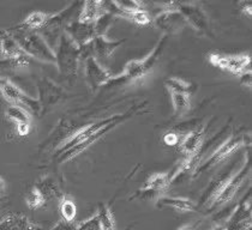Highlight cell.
I'll use <instances>...</instances> for the list:
<instances>
[{
	"label": "cell",
	"mask_w": 252,
	"mask_h": 230,
	"mask_svg": "<svg viewBox=\"0 0 252 230\" xmlns=\"http://www.w3.org/2000/svg\"><path fill=\"white\" fill-rule=\"evenodd\" d=\"M142 108H143V105L136 106L133 108L128 109L125 113L113 115V116L106 117L103 120H98L96 122H93V124L76 131L57 150L56 156L58 157V162L64 163L66 161H70L71 158L78 156L79 153L87 150L90 145L96 143L98 139L102 138L106 133L113 130L114 127H117L118 125L123 124L126 120L138 114Z\"/></svg>",
	"instance_id": "obj_1"
},
{
	"label": "cell",
	"mask_w": 252,
	"mask_h": 230,
	"mask_svg": "<svg viewBox=\"0 0 252 230\" xmlns=\"http://www.w3.org/2000/svg\"><path fill=\"white\" fill-rule=\"evenodd\" d=\"M167 40H168V36H167V35H163V36L158 40V42L156 43V46L152 51V53L148 54V56L146 58H143V59L130 60V61L125 65L123 75L119 77H113L105 86H118L125 83L138 82L141 81L142 78H144V77L153 70V67L155 66L156 62H158V58L161 57L163 49H165Z\"/></svg>",
	"instance_id": "obj_2"
},
{
	"label": "cell",
	"mask_w": 252,
	"mask_h": 230,
	"mask_svg": "<svg viewBox=\"0 0 252 230\" xmlns=\"http://www.w3.org/2000/svg\"><path fill=\"white\" fill-rule=\"evenodd\" d=\"M6 30L10 32L11 36L15 38V41L24 54L41 60V61L56 64L54 52L48 47V45L41 37L39 32L24 28L21 24Z\"/></svg>",
	"instance_id": "obj_3"
},
{
	"label": "cell",
	"mask_w": 252,
	"mask_h": 230,
	"mask_svg": "<svg viewBox=\"0 0 252 230\" xmlns=\"http://www.w3.org/2000/svg\"><path fill=\"white\" fill-rule=\"evenodd\" d=\"M82 5H83L82 1H75L68 5L66 9L60 11L56 15H49L47 22L43 24L42 28L37 30V32L45 40V42L47 43L48 47L52 51L56 49L59 42V38L65 32L66 27L75 21L76 16L78 17Z\"/></svg>",
	"instance_id": "obj_4"
},
{
	"label": "cell",
	"mask_w": 252,
	"mask_h": 230,
	"mask_svg": "<svg viewBox=\"0 0 252 230\" xmlns=\"http://www.w3.org/2000/svg\"><path fill=\"white\" fill-rule=\"evenodd\" d=\"M53 52L56 56V65L60 75L71 81L72 79L75 81L77 77L79 60H81V48L64 32L60 36L58 45Z\"/></svg>",
	"instance_id": "obj_5"
},
{
	"label": "cell",
	"mask_w": 252,
	"mask_h": 230,
	"mask_svg": "<svg viewBox=\"0 0 252 230\" xmlns=\"http://www.w3.org/2000/svg\"><path fill=\"white\" fill-rule=\"evenodd\" d=\"M246 155L248 156H245V158H244L242 168L234 172V175H233L231 180L227 182V185L224 186L223 190L219 193V196L214 199L212 204L207 207V212H213V211L218 210L219 207L224 206V205H227L228 202H231L233 199H234L235 194L239 192L243 183L246 181V177H248L251 172L250 147H249V151Z\"/></svg>",
	"instance_id": "obj_6"
},
{
	"label": "cell",
	"mask_w": 252,
	"mask_h": 230,
	"mask_svg": "<svg viewBox=\"0 0 252 230\" xmlns=\"http://www.w3.org/2000/svg\"><path fill=\"white\" fill-rule=\"evenodd\" d=\"M246 144L250 146V136H246V134H232L228 139H226V141H224L223 143L210 155L209 158H207L205 161H202V163L199 164L198 168L194 171L193 177H197L198 175L203 174V172L214 168L215 166H218L219 163H221L223 160H226L231 153L237 151L239 147H242Z\"/></svg>",
	"instance_id": "obj_7"
},
{
	"label": "cell",
	"mask_w": 252,
	"mask_h": 230,
	"mask_svg": "<svg viewBox=\"0 0 252 230\" xmlns=\"http://www.w3.org/2000/svg\"><path fill=\"white\" fill-rule=\"evenodd\" d=\"M0 91H1L5 100L9 101L11 105L18 106L21 108L26 109L30 115L32 114L36 115V116L41 115L39 101L24 94L20 87L13 84L9 78H6L0 84Z\"/></svg>",
	"instance_id": "obj_8"
},
{
	"label": "cell",
	"mask_w": 252,
	"mask_h": 230,
	"mask_svg": "<svg viewBox=\"0 0 252 230\" xmlns=\"http://www.w3.org/2000/svg\"><path fill=\"white\" fill-rule=\"evenodd\" d=\"M210 64L220 70L231 72L235 76H240L246 71L251 70L250 54H238V56H223L219 53H210L208 57Z\"/></svg>",
	"instance_id": "obj_9"
},
{
	"label": "cell",
	"mask_w": 252,
	"mask_h": 230,
	"mask_svg": "<svg viewBox=\"0 0 252 230\" xmlns=\"http://www.w3.org/2000/svg\"><path fill=\"white\" fill-rule=\"evenodd\" d=\"M177 11L184 16L188 24L199 34H210L209 17L201 4L197 2H177Z\"/></svg>",
	"instance_id": "obj_10"
},
{
	"label": "cell",
	"mask_w": 252,
	"mask_h": 230,
	"mask_svg": "<svg viewBox=\"0 0 252 230\" xmlns=\"http://www.w3.org/2000/svg\"><path fill=\"white\" fill-rule=\"evenodd\" d=\"M37 90H39V105L41 108V115L47 113L48 109L54 107L65 97V91L62 86H57L48 77H42L37 82Z\"/></svg>",
	"instance_id": "obj_11"
},
{
	"label": "cell",
	"mask_w": 252,
	"mask_h": 230,
	"mask_svg": "<svg viewBox=\"0 0 252 230\" xmlns=\"http://www.w3.org/2000/svg\"><path fill=\"white\" fill-rule=\"evenodd\" d=\"M223 230H251V190L226 221Z\"/></svg>",
	"instance_id": "obj_12"
},
{
	"label": "cell",
	"mask_w": 252,
	"mask_h": 230,
	"mask_svg": "<svg viewBox=\"0 0 252 230\" xmlns=\"http://www.w3.org/2000/svg\"><path fill=\"white\" fill-rule=\"evenodd\" d=\"M235 164H238L237 162H233L228 166L223 167L215 176L213 177L212 181H210L208 187L205 188L204 193L202 194L201 201H199V205L197 207H199L201 205H207V207L212 204V201L216 197L219 196L221 191L223 190L224 186L227 185V182L231 180V177L234 175L235 172Z\"/></svg>",
	"instance_id": "obj_13"
},
{
	"label": "cell",
	"mask_w": 252,
	"mask_h": 230,
	"mask_svg": "<svg viewBox=\"0 0 252 230\" xmlns=\"http://www.w3.org/2000/svg\"><path fill=\"white\" fill-rule=\"evenodd\" d=\"M84 76L88 86L93 90L106 86L113 78L112 73L106 70L94 57H88L87 59H84Z\"/></svg>",
	"instance_id": "obj_14"
},
{
	"label": "cell",
	"mask_w": 252,
	"mask_h": 230,
	"mask_svg": "<svg viewBox=\"0 0 252 230\" xmlns=\"http://www.w3.org/2000/svg\"><path fill=\"white\" fill-rule=\"evenodd\" d=\"M153 22L158 29L166 32L167 36L180 32L188 26V22H186L184 16L177 10L163 11V12L158 13Z\"/></svg>",
	"instance_id": "obj_15"
},
{
	"label": "cell",
	"mask_w": 252,
	"mask_h": 230,
	"mask_svg": "<svg viewBox=\"0 0 252 230\" xmlns=\"http://www.w3.org/2000/svg\"><path fill=\"white\" fill-rule=\"evenodd\" d=\"M65 34H67L79 48L92 42L93 38L96 36L93 23H84L78 21V18L68 24L65 29Z\"/></svg>",
	"instance_id": "obj_16"
},
{
	"label": "cell",
	"mask_w": 252,
	"mask_h": 230,
	"mask_svg": "<svg viewBox=\"0 0 252 230\" xmlns=\"http://www.w3.org/2000/svg\"><path fill=\"white\" fill-rule=\"evenodd\" d=\"M124 42L125 40H109L106 36H95L88 45H89L92 57H94L95 59L107 60Z\"/></svg>",
	"instance_id": "obj_17"
},
{
	"label": "cell",
	"mask_w": 252,
	"mask_h": 230,
	"mask_svg": "<svg viewBox=\"0 0 252 230\" xmlns=\"http://www.w3.org/2000/svg\"><path fill=\"white\" fill-rule=\"evenodd\" d=\"M205 142L204 128H193L186 133L182 142L179 143V151L184 153L186 157L192 156L201 150L202 145Z\"/></svg>",
	"instance_id": "obj_18"
},
{
	"label": "cell",
	"mask_w": 252,
	"mask_h": 230,
	"mask_svg": "<svg viewBox=\"0 0 252 230\" xmlns=\"http://www.w3.org/2000/svg\"><path fill=\"white\" fill-rule=\"evenodd\" d=\"M0 230H43L37 223L21 213H7L0 221Z\"/></svg>",
	"instance_id": "obj_19"
},
{
	"label": "cell",
	"mask_w": 252,
	"mask_h": 230,
	"mask_svg": "<svg viewBox=\"0 0 252 230\" xmlns=\"http://www.w3.org/2000/svg\"><path fill=\"white\" fill-rule=\"evenodd\" d=\"M0 49H1V57L4 59L18 60L28 57L22 52L20 46L7 30H0Z\"/></svg>",
	"instance_id": "obj_20"
},
{
	"label": "cell",
	"mask_w": 252,
	"mask_h": 230,
	"mask_svg": "<svg viewBox=\"0 0 252 230\" xmlns=\"http://www.w3.org/2000/svg\"><path fill=\"white\" fill-rule=\"evenodd\" d=\"M156 205L158 207H173V209L182 211V212H193V211L198 210L197 205L190 199L174 198V197H158V199L156 201Z\"/></svg>",
	"instance_id": "obj_21"
},
{
	"label": "cell",
	"mask_w": 252,
	"mask_h": 230,
	"mask_svg": "<svg viewBox=\"0 0 252 230\" xmlns=\"http://www.w3.org/2000/svg\"><path fill=\"white\" fill-rule=\"evenodd\" d=\"M102 13H105V10L102 7V1H100V0H95V1L88 0L82 5L81 12L78 15V21L84 22V23H94Z\"/></svg>",
	"instance_id": "obj_22"
},
{
	"label": "cell",
	"mask_w": 252,
	"mask_h": 230,
	"mask_svg": "<svg viewBox=\"0 0 252 230\" xmlns=\"http://www.w3.org/2000/svg\"><path fill=\"white\" fill-rule=\"evenodd\" d=\"M171 186V176L167 172H155L144 182L143 190H149L160 194Z\"/></svg>",
	"instance_id": "obj_23"
},
{
	"label": "cell",
	"mask_w": 252,
	"mask_h": 230,
	"mask_svg": "<svg viewBox=\"0 0 252 230\" xmlns=\"http://www.w3.org/2000/svg\"><path fill=\"white\" fill-rule=\"evenodd\" d=\"M35 187L39 190V192L46 198V201H49L52 198H62L63 194L60 193L59 185L56 180L51 176H45L35 183Z\"/></svg>",
	"instance_id": "obj_24"
},
{
	"label": "cell",
	"mask_w": 252,
	"mask_h": 230,
	"mask_svg": "<svg viewBox=\"0 0 252 230\" xmlns=\"http://www.w3.org/2000/svg\"><path fill=\"white\" fill-rule=\"evenodd\" d=\"M59 212L63 221L66 223H73L77 215V206H76L75 201L68 196H63L59 205Z\"/></svg>",
	"instance_id": "obj_25"
},
{
	"label": "cell",
	"mask_w": 252,
	"mask_h": 230,
	"mask_svg": "<svg viewBox=\"0 0 252 230\" xmlns=\"http://www.w3.org/2000/svg\"><path fill=\"white\" fill-rule=\"evenodd\" d=\"M165 86L171 92L186 94L190 96L194 90V86L192 83H190V82H185L180 78H173V77H172V78L165 79Z\"/></svg>",
	"instance_id": "obj_26"
},
{
	"label": "cell",
	"mask_w": 252,
	"mask_h": 230,
	"mask_svg": "<svg viewBox=\"0 0 252 230\" xmlns=\"http://www.w3.org/2000/svg\"><path fill=\"white\" fill-rule=\"evenodd\" d=\"M97 217L100 221V226L102 230H116V223H114L113 213L108 205L105 202H100L97 207Z\"/></svg>",
	"instance_id": "obj_27"
},
{
	"label": "cell",
	"mask_w": 252,
	"mask_h": 230,
	"mask_svg": "<svg viewBox=\"0 0 252 230\" xmlns=\"http://www.w3.org/2000/svg\"><path fill=\"white\" fill-rule=\"evenodd\" d=\"M172 102H173L174 116H182L185 113L190 111L191 101L190 95L186 94H178V92H171Z\"/></svg>",
	"instance_id": "obj_28"
},
{
	"label": "cell",
	"mask_w": 252,
	"mask_h": 230,
	"mask_svg": "<svg viewBox=\"0 0 252 230\" xmlns=\"http://www.w3.org/2000/svg\"><path fill=\"white\" fill-rule=\"evenodd\" d=\"M5 115L7 119L12 120L15 124H30L32 121V115H30L26 109L21 107L10 105L5 111Z\"/></svg>",
	"instance_id": "obj_29"
},
{
	"label": "cell",
	"mask_w": 252,
	"mask_h": 230,
	"mask_svg": "<svg viewBox=\"0 0 252 230\" xmlns=\"http://www.w3.org/2000/svg\"><path fill=\"white\" fill-rule=\"evenodd\" d=\"M48 17H49V15H47V13L41 12V11H34V12L30 13L28 17L22 22L21 26L24 27V28H27V29L35 30V31H37V30H39L40 28H42L43 24L47 22Z\"/></svg>",
	"instance_id": "obj_30"
},
{
	"label": "cell",
	"mask_w": 252,
	"mask_h": 230,
	"mask_svg": "<svg viewBox=\"0 0 252 230\" xmlns=\"http://www.w3.org/2000/svg\"><path fill=\"white\" fill-rule=\"evenodd\" d=\"M117 17H114L113 15L111 13L105 12L98 17L96 21L93 23L94 26V31L96 36H105V34L107 32V30L109 29V27L114 23Z\"/></svg>",
	"instance_id": "obj_31"
},
{
	"label": "cell",
	"mask_w": 252,
	"mask_h": 230,
	"mask_svg": "<svg viewBox=\"0 0 252 230\" xmlns=\"http://www.w3.org/2000/svg\"><path fill=\"white\" fill-rule=\"evenodd\" d=\"M26 202L29 206V209L39 210L41 207L45 206L47 201H46L45 197L40 193L39 190H37L35 186H32L28 193L26 194Z\"/></svg>",
	"instance_id": "obj_32"
},
{
	"label": "cell",
	"mask_w": 252,
	"mask_h": 230,
	"mask_svg": "<svg viewBox=\"0 0 252 230\" xmlns=\"http://www.w3.org/2000/svg\"><path fill=\"white\" fill-rule=\"evenodd\" d=\"M73 230H102L100 226V221H98L97 215L94 217L89 218V220L84 222H79V223H75L73 226Z\"/></svg>",
	"instance_id": "obj_33"
},
{
	"label": "cell",
	"mask_w": 252,
	"mask_h": 230,
	"mask_svg": "<svg viewBox=\"0 0 252 230\" xmlns=\"http://www.w3.org/2000/svg\"><path fill=\"white\" fill-rule=\"evenodd\" d=\"M163 143L166 145H169V146H174V145H178L180 143V134L175 132L174 130L168 131L163 134Z\"/></svg>",
	"instance_id": "obj_34"
},
{
	"label": "cell",
	"mask_w": 252,
	"mask_h": 230,
	"mask_svg": "<svg viewBox=\"0 0 252 230\" xmlns=\"http://www.w3.org/2000/svg\"><path fill=\"white\" fill-rule=\"evenodd\" d=\"M252 75H251V70L246 71V72L242 73V75L239 76V81H240V84L246 87H251L252 86Z\"/></svg>",
	"instance_id": "obj_35"
},
{
	"label": "cell",
	"mask_w": 252,
	"mask_h": 230,
	"mask_svg": "<svg viewBox=\"0 0 252 230\" xmlns=\"http://www.w3.org/2000/svg\"><path fill=\"white\" fill-rule=\"evenodd\" d=\"M239 9L248 17H251L252 15V2L251 1H242L239 4Z\"/></svg>",
	"instance_id": "obj_36"
},
{
	"label": "cell",
	"mask_w": 252,
	"mask_h": 230,
	"mask_svg": "<svg viewBox=\"0 0 252 230\" xmlns=\"http://www.w3.org/2000/svg\"><path fill=\"white\" fill-rule=\"evenodd\" d=\"M16 131H17L18 136L21 137H26L29 134L30 131V124H16Z\"/></svg>",
	"instance_id": "obj_37"
},
{
	"label": "cell",
	"mask_w": 252,
	"mask_h": 230,
	"mask_svg": "<svg viewBox=\"0 0 252 230\" xmlns=\"http://www.w3.org/2000/svg\"><path fill=\"white\" fill-rule=\"evenodd\" d=\"M73 226H75V222L73 223H66V222L62 221L51 230H73Z\"/></svg>",
	"instance_id": "obj_38"
},
{
	"label": "cell",
	"mask_w": 252,
	"mask_h": 230,
	"mask_svg": "<svg viewBox=\"0 0 252 230\" xmlns=\"http://www.w3.org/2000/svg\"><path fill=\"white\" fill-rule=\"evenodd\" d=\"M7 202H9V198H7V197H1V198H0V211L6 206Z\"/></svg>",
	"instance_id": "obj_39"
},
{
	"label": "cell",
	"mask_w": 252,
	"mask_h": 230,
	"mask_svg": "<svg viewBox=\"0 0 252 230\" xmlns=\"http://www.w3.org/2000/svg\"><path fill=\"white\" fill-rule=\"evenodd\" d=\"M5 190H6V185H5L4 180H2L1 177H0V194L4 193Z\"/></svg>",
	"instance_id": "obj_40"
},
{
	"label": "cell",
	"mask_w": 252,
	"mask_h": 230,
	"mask_svg": "<svg viewBox=\"0 0 252 230\" xmlns=\"http://www.w3.org/2000/svg\"><path fill=\"white\" fill-rule=\"evenodd\" d=\"M194 229V226L192 224H185V226H183L182 228H179L178 230H193Z\"/></svg>",
	"instance_id": "obj_41"
},
{
	"label": "cell",
	"mask_w": 252,
	"mask_h": 230,
	"mask_svg": "<svg viewBox=\"0 0 252 230\" xmlns=\"http://www.w3.org/2000/svg\"><path fill=\"white\" fill-rule=\"evenodd\" d=\"M6 78H7L6 76H4V75H2V73H0V84H1L2 82H4Z\"/></svg>",
	"instance_id": "obj_42"
},
{
	"label": "cell",
	"mask_w": 252,
	"mask_h": 230,
	"mask_svg": "<svg viewBox=\"0 0 252 230\" xmlns=\"http://www.w3.org/2000/svg\"><path fill=\"white\" fill-rule=\"evenodd\" d=\"M213 230H223V227L219 226V227H216V228H214Z\"/></svg>",
	"instance_id": "obj_43"
}]
</instances>
